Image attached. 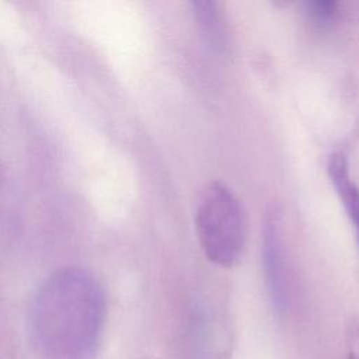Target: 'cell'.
Listing matches in <instances>:
<instances>
[{
    "label": "cell",
    "instance_id": "obj_1",
    "mask_svg": "<svg viewBox=\"0 0 359 359\" xmlns=\"http://www.w3.org/2000/svg\"><path fill=\"white\" fill-rule=\"evenodd\" d=\"M105 313L100 283L83 269L66 268L53 273L34 299V338L52 359H88L98 348Z\"/></svg>",
    "mask_w": 359,
    "mask_h": 359
},
{
    "label": "cell",
    "instance_id": "obj_2",
    "mask_svg": "<svg viewBox=\"0 0 359 359\" xmlns=\"http://www.w3.org/2000/svg\"><path fill=\"white\" fill-rule=\"evenodd\" d=\"M195 227L206 258L223 268L234 266L245 248L247 222L243 206L223 182L209 184L199 196Z\"/></svg>",
    "mask_w": 359,
    "mask_h": 359
},
{
    "label": "cell",
    "instance_id": "obj_3",
    "mask_svg": "<svg viewBox=\"0 0 359 359\" xmlns=\"http://www.w3.org/2000/svg\"><path fill=\"white\" fill-rule=\"evenodd\" d=\"M262 265L273 307L283 313L287 307V275L285 266L280 215L276 208L266 212L262 226Z\"/></svg>",
    "mask_w": 359,
    "mask_h": 359
},
{
    "label": "cell",
    "instance_id": "obj_4",
    "mask_svg": "<svg viewBox=\"0 0 359 359\" xmlns=\"http://www.w3.org/2000/svg\"><path fill=\"white\" fill-rule=\"evenodd\" d=\"M328 174L351 222L356 227L359 241V188L355 182H352L348 160L344 153H334L330 157Z\"/></svg>",
    "mask_w": 359,
    "mask_h": 359
},
{
    "label": "cell",
    "instance_id": "obj_5",
    "mask_svg": "<svg viewBox=\"0 0 359 359\" xmlns=\"http://www.w3.org/2000/svg\"><path fill=\"white\" fill-rule=\"evenodd\" d=\"M191 7L206 42L212 48L222 50L226 43V27L219 3L212 0H196L191 3Z\"/></svg>",
    "mask_w": 359,
    "mask_h": 359
},
{
    "label": "cell",
    "instance_id": "obj_6",
    "mask_svg": "<svg viewBox=\"0 0 359 359\" xmlns=\"http://www.w3.org/2000/svg\"><path fill=\"white\" fill-rule=\"evenodd\" d=\"M307 10L310 15L318 22L332 21L337 14V3L327 0H316L307 3Z\"/></svg>",
    "mask_w": 359,
    "mask_h": 359
},
{
    "label": "cell",
    "instance_id": "obj_7",
    "mask_svg": "<svg viewBox=\"0 0 359 359\" xmlns=\"http://www.w3.org/2000/svg\"><path fill=\"white\" fill-rule=\"evenodd\" d=\"M346 359H359V344H355Z\"/></svg>",
    "mask_w": 359,
    "mask_h": 359
}]
</instances>
